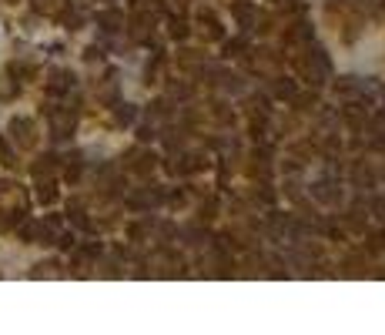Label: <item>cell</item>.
<instances>
[{
    "label": "cell",
    "instance_id": "obj_1",
    "mask_svg": "<svg viewBox=\"0 0 385 335\" xmlns=\"http://www.w3.org/2000/svg\"><path fill=\"white\" fill-rule=\"evenodd\" d=\"M14 135H17L20 144H31V141H34V137H31V124H27V121H14Z\"/></svg>",
    "mask_w": 385,
    "mask_h": 335
}]
</instances>
